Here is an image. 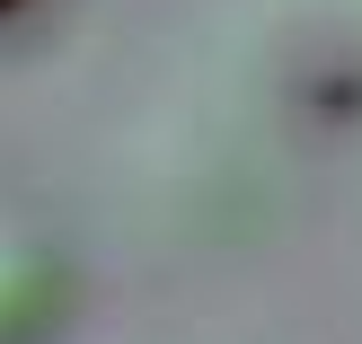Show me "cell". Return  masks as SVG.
Masks as SVG:
<instances>
[{
  "mask_svg": "<svg viewBox=\"0 0 362 344\" xmlns=\"http://www.w3.org/2000/svg\"><path fill=\"white\" fill-rule=\"evenodd\" d=\"M53 292H62L53 256L0 230V344H27L35 327H45V318H53Z\"/></svg>",
  "mask_w": 362,
  "mask_h": 344,
  "instance_id": "obj_1",
  "label": "cell"
},
{
  "mask_svg": "<svg viewBox=\"0 0 362 344\" xmlns=\"http://www.w3.org/2000/svg\"><path fill=\"white\" fill-rule=\"evenodd\" d=\"M0 9H18V0H0Z\"/></svg>",
  "mask_w": 362,
  "mask_h": 344,
  "instance_id": "obj_2",
  "label": "cell"
}]
</instances>
